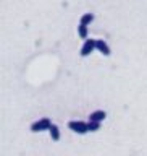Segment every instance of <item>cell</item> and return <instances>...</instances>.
I'll use <instances>...</instances> for the list:
<instances>
[{
    "instance_id": "6da1fadb",
    "label": "cell",
    "mask_w": 147,
    "mask_h": 156,
    "mask_svg": "<svg viewBox=\"0 0 147 156\" xmlns=\"http://www.w3.org/2000/svg\"><path fill=\"white\" fill-rule=\"evenodd\" d=\"M68 129L73 130L75 133H79V135H84V133L89 132L87 124H86V122H81V120H70V122H68Z\"/></svg>"
},
{
    "instance_id": "7a4b0ae2",
    "label": "cell",
    "mask_w": 147,
    "mask_h": 156,
    "mask_svg": "<svg viewBox=\"0 0 147 156\" xmlns=\"http://www.w3.org/2000/svg\"><path fill=\"white\" fill-rule=\"evenodd\" d=\"M52 125L50 119H47V117H44V119L34 122V124L31 125V132H34V133H37V132H44V130H48Z\"/></svg>"
},
{
    "instance_id": "3957f363",
    "label": "cell",
    "mask_w": 147,
    "mask_h": 156,
    "mask_svg": "<svg viewBox=\"0 0 147 156\" xmlns=\"http://www.w3.org/2000/svg\"><path fill=\"white\" fill-rule=\"evenodd\" d=\"M95 49V39H86L84 44L81 47V57H87L91 55V52Z\"/></svg>"
},
{
    "instance_id": "277c9868",
    "label": "cell",
    "mask_w": 147,
    "mask_h": 156,
    "mask_svg": "<svg viewBox=\"0 0 147 156\" xmlns=\"http://www.w3.org/2000/svg\"><path fill=\"white\" fill-rule=\"evenodd\" d=\"M95 49L99 51L102 55H105V57H109L110 55V47H109V44H107L104 39H95Z\"/></svg>"
},
{
    "instance_id": "5b68a950",
    "label": "cell",
    "mask_w": 147,
    "mask_h": 156,
    "mask_svg": "<svg viewBox=\"0 0 147 156\" xmlns=\"http://www.w3.org/2000/svg\"><path fill=\"white\" fill-rule=\"evenodd\" d=\"M107 117V112L105 111H94V112H91V115H89V120H95V122H102Z\"/></svg>"
},
{
    "instance_id": "8992f818",
    "label": "cell",
    "mask_w": 147,
    "mask_h": 156,
    "mask_svg": "<svg viewBox=\"0 0 147 156\" xmlns=\"http://www.w3.org/2000/svg\"><path fill=\"white\" fill-rule=\"evenodd\" d=\"M48 133H50V138H52L53 141H58V140H60V129H58L55 124L50 125V129H48Z\"/></svg>"
},
{
    "instance_id": "52a82bcc",
    "label": "cell",
    "mask_w": 147,
    "mask_h": 156,
    "mask_svg": "<svg viewBox=\"0 0 147 156\" xmlns=\"http://www.w3.org/2000/svg\"><path fill=\"white\" fill-rule=\"evenodd\" d=\"M78 36L81 39H87V24L79 23V26H78Z\"/></svg>"
},
{
    "instance_id": "ba28073f",
    "label": "cell",
    "mask_w": 147,
    "mask_h": 156,
    "mask_svg": "<svg viewBox=\"0 0 147 156\" xmlns=\"http://www.w3.org/2000/svg\"><path fill=\"white\" fill-rule=\"evenodd\" d=\"M92 21H94V15L92 13H84L81 16V21L79 23H82V24H91Z\"/></svg>"
},
{
    "instance_id": "9c48e42d",
    "label": "cell",
    "mask_w": 147,
    "mask_h": 156,
    "mask_svg": "<svg viewBox=\"0 0 147 156\" xmlns=\"http://www.w3.org/2000/svg\"><path fill=\"white\" fill-rule=\"evenodd\" d=\"M87 129H89V132H97V130H100V122L89 120V122H87Z\"/></svg>"
}]
</instances>
